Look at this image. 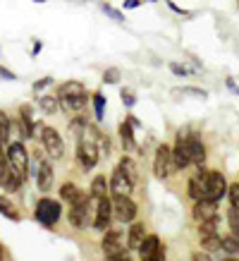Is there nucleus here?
<instances>
[{"mask_svg": "<svg viewBox=\"0 0 239 261\" xmlns=\"http://www.w3.org/2000/svg\"><path fill=\"white\" fill-rule=\"evenodd\" d=\"M50 84H53V80H50V77H43V80H39L36 84H34V89H36V91H41V89L50 87Z\"/></svg>", "mask_w": 239, "mask_h": 261, "instance_id": "obj_40", "label": "nucleus"}, {"mask_svg": "<svg viewBox=\"0 0 239 261\" xmlns=\"http://www.w3.org/2000/svg\"><path fill=\"white\" fill-rule=\"evenodd\" d=\"M163 245L160 242L158 235H146V240L141 242V247H139V254H141V259H148V256H153L156 254V249Z\"/></svg>", "mask_w": 239, "mask_h": 261, "instance_id": "obj_23", "label": "nucleus"}, {"mask_svg": "<svg viewBox=\"0 0 239 261\" xmlns=\"http://www.w3.org/2000/svg\"><path fill=\"white\" fill-rule=\"evenodd\" d=\"M39 106H41V111H43V113L53 115V113L60 108V98H57V96H41V98H39Z\"/></svg>", "mask_w": 239, "mask_h": 261, "instance_id": "obj_26", "label": "nucleus"}, {"mask_svg": "<svg viewBox=\"0 0 239 261\" xmlns=\"http://www.w3.org/2000/svg\"><path fill=\"white\" fill-rule=\"evenodd\" d=\"M194 221L196 223H206V221H215L218 218V201H211V199H201L194 204Z\"/></svg>", "mask_w": 239, "mask_h": 261, "instance_id": "obj_13", "label": "nucleus"}, {"mask_svg": "<svg viewBox=\"0 0 239 261\" xmlns=\"http://www.w3.org/2000/svg\"><path fill=\"white\" fill-rule=\"evenodd\" d=\"M10 132H12V120L8 118V113L0 111V144H10Z\"/></svg>", "mask_w": 239, "mask_h": 261, "instance_id": "obj_25", "label": "nucleus"}, {"mask_svg": "<svg viewBox=\"0 0 239 261\" xmlns=\"http://www.w3.org/2000/svg\"><path fill=\"white\" fill-rule=\"evenodd\" d=\"M110 221H112V201L110 197H103L98 199V204H96V214H94V228L105 232V230H110Z\"/></svg>", "mask_w": 239, "mask_h": 261, "instance_id": "obj_11", "label": "nucleus"}, {"mask_svg": "<svg viewBox=\"0 0 239 261\" xmlns=\"http://www.w3.org/2000/svg\"><path fill=\"white\" fill-rule=\"evenodd\" d=\"M120 139H122V146L127 151H132L136 146V139H134V127L129 120H125L122 125H120Z\"/></svg>", "mask_w": 239, "mask_h": 261, "instance_id": "obj_22", "label": "nucleus"}, {"mask_svg": "<svg viewBox=\"0 0 239 261\" xmlns=\"http://www.w3.org/2000/svg\"><path fill=\"white\" fill-rule=\"evenodd\" d=\"M227 197H230L232 208H239V182H234V185L227 187Z\"/></svg>", "mask_w": 239, "mask_h": 261, "instance_id": "obj_33", "label": "nucleus"}, {"mask_svg": "<svg viewBox=\"0 0 239 261\" xmlns=\"http://www.w3.org/2000/svg\"><path fill=\"white\" fill-rule=\"evenodd\" d=\"M201 247H203L206 252L220 249V235H206V238H201Z\"/></svg>", "mask_w": 239, "mask_h": 261, "instance_id": "obj_30", "label": "nucleus"}, {"mask_svg": "<svg viewBox=\"0 0 239 261\" xmlns=\"http://www.w3.org/2000/svg\"><path fill=\"white\" fill-rule=\"evenodd\" d=\"M112 261H132L129 256H122V259H112Z\"/></svg>", "mask_w": 239, "mask_h": 261, "instance_id": "obj_45", "label": "nucleus"}, {"mask_svg": "<svg viewBox=\"0 0 239 261\" xmlns=\"http://www.w3.org/2000/svg\"><path fill=\"white\" fill-rule=\"evenodd\" d=\"M39 135H41V144H43V149H46L48 159H63L65 156V144L60 139L53 127H46V125H39Z\"/></svg>", "mask_w": 239, "mask_h": 261, "instance_id": "obj_4", "label": "nucleus"}, {"mask_svg": "<svg viewBox=\"0 0 239 261\" xmlns=\"http://www.w3.org/2000/svg\"><path fill=\"white\" fill-rule=\"evenodd\" d=\"M139 3H141V0H125V10H134V8H139Z\"/></svg>", "mask_w": 239, "mask_h": 261, "instance_id": "obj_42", "label": "nucleus"}, {"mask_svg": "<svg viewBox=\"0 0 239 261\" xmlns=\"http://www.w3.org/2000/svg\"><path fill=\"white\" fill-rule=\"evenodd\" d=\"M72 135H74V137H77V139H81V137H84V132H86V120H84V118H74V120H72Z\"/></svg>", "mask_w": 239, "mask_h": 261, "instance_id": "obj_32", "label": "nucleus"}, {"mask_svg": "<svg viewBox=\"0 0 239 261\" xmlns=\"http://www.w3.org/2000/svg\"><path fill=\"white\" fill-rule=\"evenodd\" d=\"M103 82H105V84H117V82H120V72L117 70H105Z\"/></svg>", "mask_w": 239, "mask_h": 261, "instance_id": "obj_35", "label": "nucleus"}, {"mask_svg": "<svg viewBox=\"0 0 239 261\" xmlns=\"http://www.w3.org/2000/svg\"><path fill=\"white\" fill-rule=\"evenodd\" d=\"M60 108L67 113H81L86 108V96H72V98H60Z\"/></svg>", "mask_w": 239, "mask_h": 261, "instance_id": "obj_21", "label": "nucleus"}, {"mask_svg": "<svg viewBox=\"0 0 239 261\" xmlns=\"http://www.w3.org/2000/svg\"><path fill=\"white\" fill-rule=\"evenodd\" d=\"M191 261H211V256L206 252H194L191 254Z\"/></svg>", "mask_w": 239, "mask_h": 261, "instance_id": "obj_41", "label": "nucleus"}, {"mask_svg": "<svg viewBox=\"0 0 239 261\" xmlns=\"http://www.w3.org/2000/svg\"><path fill=\"white\" fill-rule=\"evenodd\" d=\"M187 142H189V156H191V163L199 168L203 166V161H206V146L201 142L199 135H189L187 137Z\"/></svg>", "mask_w": 239, "mask_h": 261, "instance_id": "obj_15", "label": "nucleus"}, {"mask_svg": "<svg viewBox=\"0 0 239 261\" xmlns=\"http://www.w3.org/2000/svg\"><path fill=\"white\" fill-rule=\"evenodd\" d=\"M84 194H86V192H81L74 182H65L63 187H60V199H63L65 204H70V206L74 204V201H79Z\"/></svg>", "mask_w": 239, "mask_h": 261, "instance_id": "obj_20", "label": "nucleus"}, {"mask_svg": "<svg viewBox=\"0 0 239 261\" xmlns=\"http://www.w3.org/2000/svg\"><path fill=\"white\" fill-rule=\"evenodd\" d=\"M227 194V180L220 170H206L203 173V199L220 201Z\"/></svg>", "mask_w": 239, "mask_h": 261, "instance_id": "obj_1", "label": "nucleus"}, {"mask_svg": "<svg viewBox=\"0 0 239 261\" xmlns=\"http://www.w3.org/2000/svg\"><path fill=\"white\" fill-rule=\"evenodd\" d=\"M120 96H122L125 106H134V103H136V96L132 94V91H127V89H122V94H120Z\"/></svg>", "mask_w": 239, "mask_h": 261, "instance_id": "obj_37", "label": "nucleus"}, {"mask_svg": "<svg viewBox=\"0 0 239 261\" xmlns=\"http://www.w3.org/2000/svg\"><path fill=\"white\" fill-rule=\"evenodd\" d=\"M0 214L5 216V218H10V221H19V214H17L15 206L10 204L5 197H0Z\"/></svg>", "mask_w": 239, "mask_h": 261, "instance_id": "obj_28", "label": "nucleus"}, {"mask_svg": "<svg viewBox=\"0 0 239 261\" xmlns=\"http://www.w3.org/2000/svg\"><path fill=\"white\" fill-rule=\"evenodd\" d=\"M112 216L120 223H132L136 218V204L132 197H120L112 201Z\"/></svg>", "mask_w": 239, "mask_h": 261, "instance_id": "obj_12", "label": "nucleus"}, {"mask_svg": "<svg viewBox=\"0 0 239 261\" xmlns=\"http://www.w3.org/2000/svg\"><path fill=\"white\" fill-rule=\"evenodd\" d=\"M19 185H22L19 175L10 168V163H3V166H0V187H3L5 192H17L19 190Z\"/></svg>", "mask_w": 239, "mask_h": 261, "instance_id": "obj_14", "label": "nucleus"}, {"mask_svg": "<svg viewBox=\"0 0 239 261\" xmlns=\"http://www.w3.org/2000/svg\"><path fill=\"white\" fill-rule=\"evenodd\" d=\"M8 163H10V168L19 175L22 182L29 177V153H26L22 142H10L8 144Z\"/></svg>", "mask_w": 239, "mask_h": 261, "instance_id": "obj_2", "label": "nucleus"}, {"mask_svg": "<svg viewBox=\"0 0 239 261\" xmlns=\"http://www.w3.org/2000/svg\"><path fill=\"white\" fill-rule=\"evenodd\" d=\"M0 77H3V80H15V74L10 70H5V67H0Z\"/></svg>", "mask_w": 239, "mask_h": 261, "instance_id": "obj_43", "label": "nucleus"}, {"mask_svg": "<svg viewBox=\"0 0 239 261\" xmlns=\"http://www.w3.org/2000/svg\"><path fill=\"white\" fill-rule=\"evenodd\" d=\"M206 235H220V232H218V218H215V221L199 223V238H206Z\"/></svg>", "mask_w": 239, "mask_h": 261, "instance_id": "obj_29", "label": "nucleus"}, {"mask_svg": "<svg viewBox=\"0 0 239 261\" xmlns=\"http://www.w3.org/2000/svg\"><path fill=\"white\" fill-rule=\"evenodd\" d=\"M103 12H105L108 17H112V19H117V22H122V19H125V17L120 15V12H117L115 8H110V5H103Z\"/></svg>", "mask_w": 239, "mask_h": 261, "instance_id": "obj_38", "label": "nucleus"}, {"mask_svg": "<svg viewBox=\"0 0 239 261\" xmlns=\"http://www.w3.org/2000/svg\"><path fill=\"white\" fill-rule=\"evenodd\" d=\"M0 261H5V252H3V245H0Z\"/></svg>", "mask_w": 239, "mask_h": 261, "instance_id": "obj_44", "label": "nucleus"}, {"mask_svg": "<svg viewBox=\"0 0 239 261\" xmlns=\"http://www.w3.org/2000/svg\"><path fill=\"white\" fill-rule=\"evenodd\" d=\"M117 166L122 168V173L127 175L129 180L134 182V185H136V182H139V170H136V163H134V161H132V159H129V156H122V159H120V163H117Z\"/></svg>", "mask_w": 239, "mask_h": 261, "instance_id": "obj_24", "label": "nucleus"}, {"mask_svg": "<svg viewBox=\"0 0 239 261\" xmlns=\"http://www.w3.org/2000/svg\"><path fill=\"white\" fill-rule=\"evenodd\" d=\"M72 96H86V87L81 82H65L57 89V98H72Z\"/></svg>", "mask_w": 239, "mask_h": 261, "instance_id": "obj_18", "label": "nucleus"}, {"mask_svg": "<svg viewBox=\"0 0 239 261\" xmlns=\"http://www.w3.org/2000/svg\"><path fill=\"white\" fill-rule=\"evenodd\" d=\"M101 249H103V254H105V259L108 261L127 256V249H125V242H122V232H120V230H105Z\"/></svg>", "mask_w": 239, "mask_h": 261, "instance_id": "obj_5", "label": "nucleus"}, {"mask_svg": "<svg viewBox=\"0 0 239 261\" xmlns=\"http://www.w3.org/2000/svg\"><path fill=\"white\" fill-rule=\"evenodd\" d=\"M170 173H172V146L160 144L156 149V159H153V175L158 180H165Z\"/></svg>", "mask_w": 239, "mask_h": 261, "instance_id": "obj_8", "label": "nucleus"}, {"mask_svg": "<svg viewBox=\"0 0 239 261\" xmlns=\"http://www.w3.org/2000/svg\"><path fill=\"white\" fill-rule=\"evenodd\" d=\"M143 240H146L143 223H132V225H129V232H127V249H139Z\"/></svg>", "mask_w": 239, "mask_h": 261, "instance_id": "obj_17", "label": "nucleus"}, {"mask_svg": "<svg viewBox=\"0 0 239 261\" xmlns=\"http://www.w3.org/2000/svg\"><path fill=\"white\" fill-rule=\"evenodd\" d=\"M220 249L227 252L230 256L232 254H239V238H234V235H225V238H220Z\"/></svg>", "mask_w": 239, "mask_h": 261, "instance_id": "obj_27", "label": "nucleus"}, {"mask_svg": "<svg viewBox=\"0 0 239 261\" xmlns=\"http://www.w3.org/2000/svg\"><path fill=\"white\" fill-rule=\"evenodd\" d=\"M91 199H103L110 194V180H105V175H98V177H94V182H91Z\"/></svg>", "mask_w": 239, "mask_h": 261, "instance_id": "obj_19", "label": "nucleus"}, {"mask_svg": "<svg viewBox=\"0 0 239 261\" xmlns=\"http://www.w3.org/2000/svg\"><path fill=\"white\" fill-rule=\"evenodd\" d=\"M77 163L81 166L84 173H88V170L98 163V146H96L88 137L79 139V144H77Z\"/></svg>", "mask_w": 239, "mask_h": 261, "instance_id": "obj_7", "label": "nucleus"}, {"mask_svg": "<svg viewBox=\"0 0 239 261\" xmlns=\"http://www.w3.org/2000/svg\"><path fill=\"white\" fill-rule=\"evenodd\" d=\"M94 108H96V120H103V108H105L103 94H96L94 96Z\"/></svg>", "mask_w": 239, "mask_h": 261, "instance_id": "obj_34", "label": "nucleus"}, {"mask_svg": "<svg viewBox=\"0 0 239 261\" xmlns=\"http://www.w3.org/2000/svg\"><path fill=\"white\" fill-rule=\"evenodd\" d=\"M70 223L79 230L94 225V218H91V194H84L79 201H74L70 206Z\"/></svg>", "mask_w": 239, "mask_h": 261, "instance_id": "obj_3", "label": "nucleus"}, {"mask_svg": "<svg viewBox=\"0 0 239 261\" xmlns=\"http://www.w3.org/2000/svg\"><path fill=\"white\" fill-rule=\"evenodd\" d=\"M191 166V156H189V142L187 135H177L175 146H172V170H184Z\"/></svg>", "mask_w": 239, "mask_h": 261, "instance_id": "obj_9", "label": "nucleus"}, {"mask_svg": "<svg viewBox=\"0 0 239 261\" xmlns=\"http://www.w3.org/2000/svg\"><path fill=\"white\" fill-rule=\"evenodd\" d=\"M170 70L175 72V74H180V77H184V74H189V70H187L184 65H177V63H170Z\"/></svg>", "mask_w": 239, "mask_h": 261, "instance_id": "obj_39", "label": "nucleus"}, {"mask_svg": "<svg viewBox=\"0 0 239 261\" xmlns=\"http://www.w3.org/2000/svg\"><path fill=\"white\" fill-rule=\"evenodd\" d=\"M223 261H239V259H234V256H227V259H223Z\"/></svg>", "mask_w": 239, "mask_h": 261, "instance_id": "obj_46", "label": "nucleus"}, {"mask_svg": "<svg viewBox=\"0 0 239 261\" xmlns=\"http://www.w3.org/2000/svg\"><path fill=\"white\" fill-rule=\"evenodd\" d=\"M36 3H46V0H36Z\"/></svg>", "mask_w": 239, "mask_h": 261, "instance_id": "obj_47", "label": "nucleus"}, {"mask_svg": "<svg viewBox=\"0 0 239 261\" xmlns=\"http://www.w3.org/2000/svg\"><path fill=\"white\" fill-rule=\"evenodd\" d=\"M141 261H165V247L160 245L158 249H156V254H153V256H148V259H141Z\"/></svg>", "mask_w": 239, "mask_h": 261, "instance_id": "obj_36", "label": "nucleus"}, {"mask_svg": "<svg viewBox=\"0 0 239 261\" xmlns=\"http://www.w3.org/2000/svg\"><path fill=\"white\" fill-rule=\"evenodd\" d=\"M53 180H55V173H53V166L48 163V161H43L39 166V173H36V185H39L41 192H48L50 187H53Z\"/></svg>", "mask_w": 239, "mask_h": 261, "instance_id": "obj_16", "label": "nucleus"}, {"mask_svg": "<svg viewBox=\"0 0 239 261\" xmlns=\"http://www.w3.org/2000/svg\"><path fill=\"white\" fill-rule=\"evenodd\" d=\"M60 216H63V206L55 199H41L36 204V218H39V223L48 225V228H53L60 221Z\"/></svg>", "mask_w": 239, "mask_h": 261, "instance_id": "obj_6", "label": "nucleus"}, {"mask_svg": "<svg viewBox=\"0 0 239 261\" xmlns=\"http://www.w3.org/2000/svg\"><path fill=\"white\" fill-rule=\"evenodd\" d=\"M227 221H230L232 235H234V238H239V208H232V206H230V211H227Z\"/></svg>", "mask_w": 239, "mask_h": 261, "instance_id": "obj_31", "label": "nucleus"}, {"mask_svg": "<svg viewBox=\"0 0 239 261\" xmlns=\"http://www.w3.org/2000/svg\"><path fill=\"white\" fill-rule=\"evenodd\" d=\"M132 190H134V182L129 180L127 175L122 173V168H115L110 175V194L112 199H120V197H129L132 194Z\"/></svg>", "mask_w": 239, "mask_h": 261, "instance_id": "obj_10", "label": "nucleus"}]
</instances>
